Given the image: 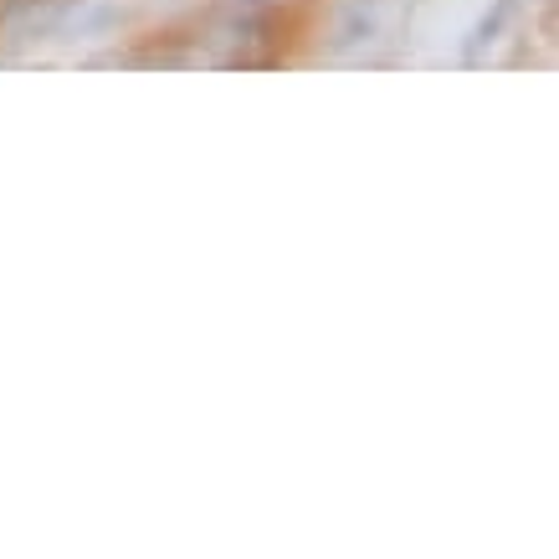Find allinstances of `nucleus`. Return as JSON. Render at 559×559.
<instances>
[]
</instances>
